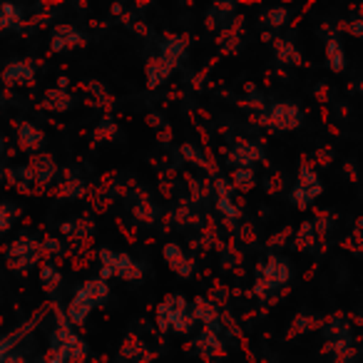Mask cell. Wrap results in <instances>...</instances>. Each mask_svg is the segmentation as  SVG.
<instances>
[{"label":"cell","mask_w":363,"mask_h":363,"mask_svg":"<svg viewBox=\"0 0 363 363\" xmlns=\"http://www.w3.org/2000/svg\"><path fill=\"white\" fill-rule=\"evenodd\" d=\"M328 57H331V67L333 70H341L343 67V55H341V48H338V43H328Z\"/></svg>","instance_id":"obj_1"}]
</instances>
